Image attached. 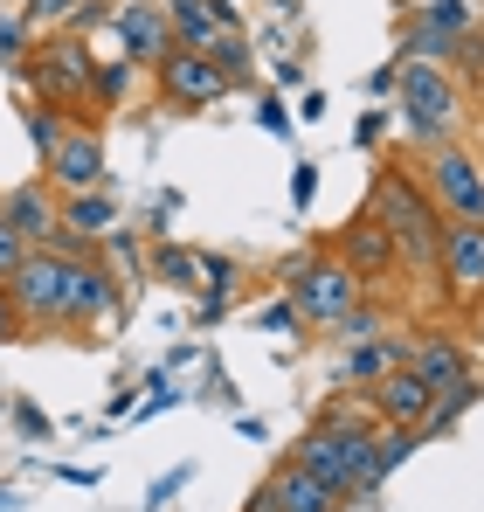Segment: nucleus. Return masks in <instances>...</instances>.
<instances>
[{
	"label": "nucleus",
	"mask_w": 484,
	"mask_h": 512,
	"mask_svg": "<svg viewBox=\"0 0 484 512\" xmlns=\"http://www.w3.org/2000/svg\"><path fill=\"white\" fill-rule=\"evenodd\" d=\"M0 215L14 222V236H21L28 250H56V243H63V194L49 187V173L7 187V194H0Z\"/></svg>",
	"instance_id": "nucleus-9"
},
{
	"label": "nucleus",
	"mask_w": 484,
	"mask_h": 512,
	"mask_svg": "<svg viewBox=\"0 0 484 512\" xmlns=\"http://www.w3.org/2000/svg\"><path fill=\"white\" fill-rule=\"evenodd\" d=\"M408 367L436 388V395H450V388H478L471 381V346L457 340V333H415V353H408Z\"/></svg>",
	"instance_id": "nucleus-17"
},
{
	"label": "nucleus",
	"mask_w": 484,
	"mask_h": 512,
	"mask_svg": "<svg viewBox=\"0 0 484 512\" xmlns=\"http://www.w3.org/2000/svg\"><path fill=\"white\" fill-rule=\"evenodd\" d=\"M367 402H374V416H381V423L422 429V423H429V409H436V388H429L415 367H388V374L367 388Z\"/></svg>",
	"instance_id": "nucleus-16"
},
{
	"label": "nucleus",
	"mask_w": 484,
	"mask_h": 512,
	"mask_svg": "<svg viewBox=\"0 0 484 512\" xmlns=\"http://www.w3.org/2000/svg\"><path fill=\"white\" fill-rule=\"evenodd\" d=\"M208 56H215V63L229 70V84H242V77H249V35H242V28H229V35H222V42H215Z\"/></svg>",
	"instance_id": "nucleus-27"
},
{
	"label": "nucleus",
	"mask_w": 484,
	"mask_h": 512,
	"mask_svg": "<svg viewBox=\"0 0 484 512\" xmlns=\"http://www.w3.org/2000/svg\"><path fill=\"white\" fill-rule=\"evenodd\" d=\"M312 194H319V167H312V160H298V173H291V201L305 208Z\"/></svg>",
	"instance_id": "nucleus-33"
},
{
	"label": "nucleus",
	"mask_w": 484,
	"mask_h": 512,
	"mask_svg": "<svg viewBox=\"0 0 484 512\" xmlns=\"http://www.w3.org/2000/svg\"><path fill=\"white\" fill-rule=\"evenodd\" d=\"M35 49H28V14H7L0 21V63H28Z\"/></svg>",
	"instance_id": "nucleus-28"
},
{
	"label": "nucleus",
	"mask_w": 484,
	"mask_h": 512,
	"mask_svg": "<svg viewBox=\"0 0 484 512\" xmlns=\"http://www.w3.org/2000/svg\"><path fill=\"white\" fill-rule=\"evenodd\" d=\"M381 132H388V118H381V111H367V118H360V146H374Z\"/></svg>",
	"instance_id": "nucleus-36"
},
{
	"label": "nucleus",
	"mask_w": 484,
	"mask_h": 512,
	"mask_svg": "<svg viewBox=\"0 0 484 512\" xmlns=\"http://www.w3.org/2000/svg\"><path fill=\"white\" fill-rule=\"evenodd\" d=\"M415 14H422V21H436V28H457V35H471V28H478L471 0H422Z\"/></svg>",
	"instance_id": "nucleus-26"
},
{
	"label": "nucleus",
	"mask_w": 484,
	"mask_h": 512,
	"mask_svg": "<svg viewBox=\"0 0 484 512\" xmlns=\"http://www.w3.org/2000/svg\"><path fill=\"white\" fill-rule=\"evenodd\" d=\"M367 215L395 236V250H402L408 270H429V277H436L443 215H436L429 187H422V180H408V167H381V173H374V187H367Z\"/></svg>",
	"instance_id": "nucleus-2"
},
{
	"label": "nucleus",
	"mask_w": 484,
	"mask_h": 512,
	"mask_svg": "<svg viewBox=\"0 0 484 512\" xmlns=\"http://www.w3.org/2000/svg\"><path fill=\"white\" fill-rule=\"evenodd\" d=\"M332 256H346V263H353L367 284H381V277H395V270H402V250H395V236H388V229H381L367 208H360V215H353V222L332 236Z\"/></svg>",
	"instance_id": "nucleus-13"
},
{
	"label": "nucleus",
	"mask_w": 484,
	"mask_h": 512,
	"mask_svg": "<svg viewBox=\"0 0 484 512\" xmlns=\"http://www.w3.org/2000/svg\"><path fill=\"white\" fill-rule=\"evenodd\" d=\"M457 49H464V35H457V28H436V21H422V14L408 21V35H402V63H443V70H450Z\"/></svg>",
	"instance_id": "nucleus-20"
},
{
	"label": "nucleus",
	"mask_w": 484,
	"mask_h": 512,
	"mask_svg": "<svg viewBox=\"0 0 484 512\" xmlns=\"http://www.w3.org/2000/svg\"><path fill=\"white\" fill-rule=\"evenodd\" d=\"M28 90L35 104H63V111H90V77H97V56L83 42H42L28 63Z\"/></svg>",
	"instance_id": "nucleus-6"
},
{
	"label": "nucleus",
	"mask_w": 484,
	"mask_h": 512,
	"mask_svg": "<svg viewBox=\"0 0 484 512\" xmlns=\"http://www.w3.org/2000/svg\"><path fill=\"white\" fill-rule=\"evenodd\" d=\"M125 77H132V63H125V56L97 63V77H90V111H118V97H125Z\"/></svg>",
	"instance_id": "nucleus-25"
},
{
	"label": "nucleus",
	"mask_w": 484,
	"mask_h": 512,
	"mask_svg": "<svg viewBox=\"0 0 484 512\" xmlns=\"http://www.w3.org/2000/svg\"><path fill=\"white\" fill-rule=\"evenodd\" d=\"M21 326H28V319H21V305H14V291L0 284V340H21Z\"/></svg>",
	"instance_id": "nucleus-31"
},
{
	"label": "nucleus",
	"mask_w": 484,
	"mask_h": 512,
	"mask_svg": "<svg viewBox=\"0 0 484 512\" xmlns=\"http://www.w3.org/2000/svg\"><path fill=\"white\" fill-rule=\"evenodd\" d=\"M187 471H194V464H173V471H166L160 485H153V492H146V506H166V499H173V492H180V485H187Z\"/></svg>",
	"instance_id": "nucleus-34"
},
{
	"label": "nucleus",
	"mask_w": 484,
	"mask_h": 512,
	"mask_svg": "<svg viewBox=\"0 0 484 512\" xmlns=\"http://www.w3.org/2000/svg\"><path fill=\"white\" fill-rule=\"evenodd\" d=\"M153 77H160V97L173 104V111H208V104H222V97L236 90L229 70H222L208 49H173Z\"/></svg>",
	"instance_id": "nucleus-8"
},
{
	"label": "nucleus",
	"mask_w": 484,
	"mask_h": 512,
	"mask_svg": "<svg viewBox=\"0 0 484 512\" xmlns=\"http://www.w3.org/2000/svg\"><path fill=\"white\" fill-rule=\"evenodd\" d=\"M381 333H388V319H381V312H374L367 298H360V305H353L346 319H332V340H339V353H346V346H374Z\"/></svg>",
	"instance_id": "nucleus-23"
},
{
	"label": "nucleus",
	"mask_w": 484,
	"mask_h": 512,
	"mask_svg": "<svg viewBox=\"0 0 484 512\" xmlns=\"http://www.w3.org/2000/svg\"><path fill=\"white\" fill-rule=\"evenodd\" d=\"M284 284H291V298H298V312L312 319V326H332V319H346L360 298H367V277L346 263V256H291L284 263Z\"/></svg>",
	"instance_id": "nucleus-4"
},
{
	"label": "nucleus",
	"mask_w": 484,
	"mask_h": 512,
	"mask_svg": "<svg viewBox=\"0 0 484 512\" xmlns=\"http://www.w3.org/2000/svg\"><path fill=\"white\" fill-rule=\"evenodd\" d=\"M42 167H49V187H56V194L97 187V180H104V139H97V125H70L63 146H56Z\"/></svg>",
	"instance_id": "nucleus-15"
},
{
	"label": "nucleus",
	"mask_w": 484,
	"mask_h": 512,
	"mask_svg": "<svg viewBox=\"0 0 484 512\" xmlns=\"http://www.w3.org/2000/svg\"><path fill=\"white\" fill-rule=\"evenodd\" d=\"M146 270L160 277V284H173V291H201V250H180V243H153V256H146Z\"/></svg>",
	"instance_id": "nucleus-21"
},
{
	"label": "nucleus",
	"mask_w": 484,
	"mask_h": 512,
	"mask_svg": "<svg viewBox=\"0 0 484 512\" xmlns=\"http://www.w3.org/2000/svg\"><path fill=\"white\" fill-rule=\"evenodd\" d=\"M242 512H277V492H270V478H263L249 499H242Z\"/></svg>",
	"instance_id": "nucleus-35"
},
{
	"label": "nucleus",
	"mask_w": 484,
	"mask_h": 512,
	"mask_svg": "<svg viewBox=\"0 0 484 512\" xmlns=\"http://www.w3.org/2000/svg\"><path fill=\"white\" fill-rule=\"evenodd\" d=\"M270 492H277V512H346V499H339L325 478H312L298 457H284V464L270 471Z\"/></svg>",
	"instance_id": "nucleus-19"
},
{
	"label": "nucleus",
	"mask_w": 484,
	"mask_h": 512,
	"mask_svg": "<svg viewBox=\"0 0 484 512\" xmlns=\"http://www.w3.org/2000/svg\"><path fill=\"white\" fill-rule=\"evenodd\" d=\"M21 256H28V243H21V236H14V222L0 215V284H7V277L21 270Z\"/></svg>",
	"instance_id": "nucleus-29"
},
{
	"label": "nucleus",
	"mask_w": 484,
	"mask_h": 512,
	"mask_svg": "<svg viewBox=\"0 0 484 512\" xmlns=\"http://www.w3.org/2000/svg\"><path fill=\"white\" fill-rule=\"evenodd\" d=\"M97 250H104V270H111L118 284H132V291H139V284L153 277V270H146V250H139V236H125V229H111V236H104Z\"/></svg>",
	"instance_id": "nucleus-22"
},
{
	"label": "nucleus",
	"mask_w": 484,
	"mask_h": 512,
	"mask_svg": "<svg viewBox=\"0 0 484 512\" xmlns=\"http://www.w3.org/2000/svg\"><path fill=\"white\" fill-rule=\"evenodd\" d=\"M395 111H402V132L429 153V146H443V139L464 132V84L443 63H402Z\"/></svg>",
	"instance_id": "nucleus-3"
},
{
	"label": "nucleus",
	"mask_w": 484,
	"mask_h": 512,
	"mask_svg": "<svg viewBox=\"0 0 484 512\" xmlns=\"http://www.w3.org/2000/svg\"><path fill=\"white\" fill-rule=\"evenodd\" d=\"M374 429H381V416H374V402L360 395H332L319 416H312V429L298 436V464L312 471V478H325L346 506H360V499H374L381 492V464H374Z\"/></svg>",
	"instance_id": "nucleus-1"
},
{
	"label": "nucleus",
	"mask_w": 484,
	"mask_h": 512,
	"mask_svg": "<svg viewBox=\"0 0 484 512\" xmlns=\"http://www.w3.org/2000/svg\"><path fill=\"white\" fill-rule=\"evenodd\" d=\"M118 298H125V284L104 270V256L77 250L70 256V291H63V326H97V319H111L118 312Z\"/></svg>",
	"instance_id": "nucleus-11"
},
{
	"label": "nucleus",
	"mask_w": 484,
	"mask_h": 512,
	"mask_svg": "<svg viewBox=\"0 0 484 512\" xmlns=\"http://www.w3.org/2000/svg\"><path fill=\"white\" fill-rule=\"evenodd\" d=\"M111 21H118L125 63H139V70H160L166 56L180 49V42H173V21H166V7H160V0H125V7H118Z\"/></svg>",
	"instance_id": "nucleus-12"
},
{
	"label": "nucleus",
	"mask_w": 484,
	"mask_h": 512,
	"mask_svg": "<svg viewBox=\"0 0 484 512\" xmlns=\"http://www.w3.org/2000/svg\"><path fill=\"white\" fill-rule=\"evenodd\" d=\"M118 229V194L97 180V187H83V194H63V243L56 250H97L104 236Z\"/></svg>",
	"instance_id": "nucleus-14"
},
{
	"label": "nucleus",
	"mask_w": 484,
	"mask_h": 512,
	"mask_svg": "<svg viewBox=\"0 0 484 512\" xmlns=\"http://www.w3.org/2000/svg\"><path fill=\"white\" fill-rule=\"evenodd\" d=\"M415 180L429 187V201H436L443 222H484V160H478V153H464L457 139L429 146Z\"/></svg>",
	"instance_id": "nucleus-5"
},
{
	"label": "nucleus",
	"mask_w": 484,
	"mask_h": 512,
	"mask_svg": "<svg viewBox=\"0 0 484 512\" xmlns=\"http://www.w3.org/2000/svg\"><path fill=\"white\" fill-rule=\"evenodd\" d=\"M70 125H77V111H63V104H35V111H28V139H35V153L49 160V153L63 146Z\"/></svg>",
	"instance_id": "nucleus-24"
},
{
	"label": "nucleus",
	"mask_w": 484,
	"mask_h": 512,
	"mask_svg": "<svg viewBox=\"0 0 484 512\" xmlns=\"http://www.w3.org/2000/svg\"><path fill=\"white\" fill-rule=\"evenodd\" d=\"M166 21H173V42L180 49H215L229 28H242L236 0H160Z\"/></svg>",
	"instance_id": "nucleus-18"
},
{
	"label": "nucleus",
	"mask_w": 484,
	"mask_h": 512,
	"mask_svg": "<svg viewBox=\"0 0 484 512\" xmlns=\"http://www.w3.org/2000/svg\"><path fill=\"white\" fill-rule=\"evenodd\" d=\"M436 277L450 284V298H457V305L484 298V222H443Z\"/></svg>",
	"instance_id": "nucleus-10"
},
{
	"label": "nucleus",
	"mask_w": 484,
	"mask_h": 512,
	"mask_svg": "<svg viewBox=\"0 0 484 512\" xmlns=\"http://www.w3.org/2000/svg\"><path fill=\"white\" fill-rule=\"evenodd\" d=\"M14 305L28 326H63V291H70V250H28L21 270L7 277Z\"/></svg>",
	"instance_id": "nucleus-7"
},
{
	"label": "nucleus",
	"mask_w": 484,
	"mask_h": 512,
	"mask_svg": "<svg viewBox=\"0 0 484 512\" xmlns=\"http://www.w3.org/2000/svg\"><path fill=\"white\" fill-rule=\"evenodd\" d=\"M298 319H305V312H298V298H277V305L263 312V333H291Z\"/></svg>",
	"instance_id": "nucleus-30"
},
{
	"label": "nucleus",
	"mask_w": 484,
	"mask_h": 512,
	"mask_svg": "<svg viewBox=\"0 0 484 512\" xmlns=\"http://www.w3.org/2000/svg\"><path fill=\"white\" fill-rule=\"evenodd\" d=\"M83 0H28V21H70Z\"/></svg>",
	"instance_id": "nucleus-32"
},
{
	"label": "nucleus",
	"mask_w": 484,
	"mask_h": 512,
	"mask_svg": "<svg viewBox=\"0 0 484 512\" xmlns=\"http://www.w3.org/2000/svg\"><path fill=\"white\" fill-rule=\"evenodd\" d=\"M14 423L28 429V436H49V423H42V416H35V409H28V402H21V409H14Z\"/></svg>",
	"instance_id": "nucleus-38"
},
{
	"label": "nucleus",
	"mask_w": 484,
	"mask_h": 512,
	"mask_svg": "<svg viewBox=\"0 0 484 512\" xmlns=\"http://www.w3.org/2000/svg\"><path fill=\"white\" fill-rule=\"evenodd\" d=\"M464 326H471V340L484 346V298H471V305H464Z\"/></svg>",
	"instance_id": "nucleus-37"
}]
</instances>
